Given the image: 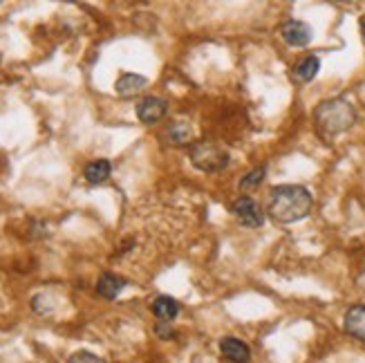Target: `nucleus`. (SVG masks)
<instances>
[{
    "instance_id": "obj_13",
    "label": "nucleus",
    "mask_w": 365,
    "mask_h": 363,
    "mask_svg": "<svg viewBox=\"0 0 365 363\" xmlns=\"http://www.w3.org/2000/svg\"><path fill=\"white\" fill-rule=\"evenodd\" d=\"M110 173H113V166L108 160H94L86 166V180L90 184H101L110 178Z\"/></svg>"
},
{
    "instance_id": "obj_6",
    "label": "nucleus",
    "mask_w": 365,
    "mask_h": 363,
    "mask_svg": "<svg viewBox=\"0 0 365 363\" xmlns=\"http://www.w3.org/2000/svg\"><path fill=\"white\" fill-rule=\"evenodd\" d=\"M166 115V101L160 97H146L137 103V117L141 123H157L162 117Z\"/></svg>"
},
{
    "instance_id": "obj_14",
    "label": "nucleus",
    "mask_w": 365,
    "mask_h": 363,
    "mask_svg": "<svg viewBox=\"0 0 365 363\" xmlns=\"http://www.w3.org/2000/svg\"><path fill=\"white\" fill-rule=\"evenodd\" d=\"M190 135H193V128L184 121L170 123L168 131H166V137H168V141H173V144H184V141L190 139Z\"/></svg>"
},
{
    "instance_id": "obj_1",
    "label": "nucleus",
    "mask_w": 365,
    "mask_h": 363,
    "mask_svg": "<svg viewBox=\"0 0 365 363\" xmlns=\"http://www.w3.org/2000/svg\"><path fill=\"white\" fill-rule=\"evenodd\" d=\"M312 204H314L312 193L305 186L284 184V186H276L272 195H269L267 213L278 225H292L309 215Z\"/></svg>"
},
{
    "instance_id": "obj_7",
    "label": "nucleus",
    "mask_w": 365,
    "mask_h": 363,
    "mask_svg": "<svg viewBox=\"0 0 365 363\" xmlns=\"http://www.w3.org/2000/svg\"><path fill=\"white\" fill-rule=\"evenodd\" d=\"M220 352L225 354L229 361H233V363H247V361L251 359L249 345H247L245 341H240V339H233V337L222 339V343H220Z\"/></svg>"
},
{
    "instance_id": "obj_5",
    "label": "nucleus",
    "mask_w": 365,
    "mask_h": 363,
    "mask_svg": "<svg viewBox=\"0 0 365 363\" xmlns=\"http://www.w3.org/2000/svg\"><path fill=\"white\" fill-rule=\"evenodd\" d=\"M282 39L284 43H289L292 47H305L312 43V27L303 21H287L282 25Z\"/></svg>"
},
{
    "instance_id": "obj_9",
    "label": "nucleus",
    "mask_w": 365,
    "mask_h": 363,
    "mask_svg": "<svg viewBox=\"0 0 365 363\" xmlns=\"http://www.w3.org/2000/svg\"><path fill=\"white\" fill-rule=\"evenodd\" d=\"M343 325L352 337L365 341V305H354V307L347 310Z\"/></svg>"
},
{
    "instance_id": "obj_12",
    "label": "nucleus",
    "mask_w": 365,
    "mask_h": 363,
    "mask_svg": "<svg viewBox=\"0 0 365 363\" xmlns=\"http://www.w3.org/2000/svg\"><path fill=\"white\" fill-rule=\"evenodd\" d=\"M146 83H148L146 76H141V74H123L115 88L121 97H133V94H137L139 90H144Z\"/></svg>"
},
{
    "instance_id": "obj_2",
    "label": "nucleus",
    "mask_w": 365,
    "mask_h": 363,
    "mask_svg": "<svg viewBox=\"0 0 365 363\" xmlns=\"http://www.w3.org/2000/svg\"><path fill=\"white\" fill-rule=\"evenodd\" d=\"M314 121L321 135L336 137L345 133L347 128H352V123L356 121V113L345 99H331V101H323L321 106H316Z\"/></svg>"
},
{
    "instance_id": "obj_15",
    "label": "nucleus",
    "mask_w": 365,
    "mask_h": 363,
    "mask_svg": "<svg viewBox=\"0 0 365 363\" xmlns=\"http://www.w3.org/2000/svg\"><path fill=\"white\" fill-rule=\"evenodd\" d=\"M264 175H267L264 166H258V168L249 170L247 175L240 180V188H242V191H251V188H256V186H260V184H262Z\"/></svg>"
},
{
    "instance_id": "obj_16",
    "label": "nucleus",
    "mask_w": 365,
    "mask_h": 363,
    "mask_svg": "<svg viewBox=\"0 0 365 363\" xmlns=\"http://www.w3.org/2000/svg\"><path fill=\"white\" fill-rule=\"evenodd\" d=\"M66 363H106V361H103L101 357H97V354L81 350V352H74Z\"/></svg>"
},
{
    "instance_id": "obj_10",
    "label": "nucleus",
    "mask_w": 365,
    "mask_h": 363,
    "mask_svg": "<svg viewBox=\"0 0 365 363\" xmlns=\"http://www.w3.org/2000/svg\"><path fill=\"white\" fill-rule=\"evenodd\" d=\"M150 310H153L155 317L160 321H164V323L178 319V314H180L178 301H173V298H168V296H157L155 301L150 303Z\"/></svg>"
},
{
    "instance_id": "obj_8",
    "label": "nucleus",
    "mask_w": 365,
    "mask_h": 363,
    "mask_svg": "<svg viewBox=\"0 0 365 363\" xmlns=\"http://www.w3.org/2000/svg\"><path fill=\"white\" fill-rule=\"evenodd\" d=\"M319 70H321V61H319V56H314V54H309V56H303L300 58L296 66H294V78L298 83H309L312 78L319 74Z\"/></svg>"
},
{
    "instance_id": "obj_11",
    "label": "nucleus",
    "mask_w": 365,
    "mask_h": 363,
    "mask_svg": "<svg viewBox=\"0 0 365 363\" xmlns=\"http://www.w3.org/2000/svg\"><path fill=\"white\" fill-rule=\"evenodd\" d=\"M125 287V280L115 276V274H103L97 282V294L108 298V301H113V298L119 296V292Z\"/></svg>"
},
{
    "instance_id": "obj_4",
    "label": "nucleus",
    "mask_w": 365,
    "mask_h": 363,
    "mask_svg": "<svg viewBox=\"0 0 365 363\" xmlns=\"http://www.w3.org/2000/svg\"><path fill=\"white\" fill-rule=\"evenodd\" d=\"M233 213L240 220V225L249 227V229H258L264 225V213L258 207V202L249 198V195H240L233 202Z\"/></svg>"
},
{
    "instance_id": "obj_3",
    "label": "nucleus",
    "mask_w": 365,
    "mask_h": 363,
    "mask_svg": "<svg viewBox=\"0 0 365 363\" xmlns=\"http://www.w3.org/2000/svg\"><path fill=\"white\" fill-rule=\"evenodd\" d=\"M190 162L204 173H217L229 164V150L211 144V141H202L190 150Z\"/></svg>"
},
{
    "instance_id": "obj_17",
    "label": "nucleus",
    "mask_w": 365,
    "mask_h": 363,
    "mask_svg": "<svg viewBox=\"0 0 365 363\" xmlns=\"http://www.w3.org/2000/svg\"><path fill=\"white\" fill-rule=\"evenodd\" d=\"M361 31H363V36H365V19H361Z\"/></svg>"
}]
</instances>
